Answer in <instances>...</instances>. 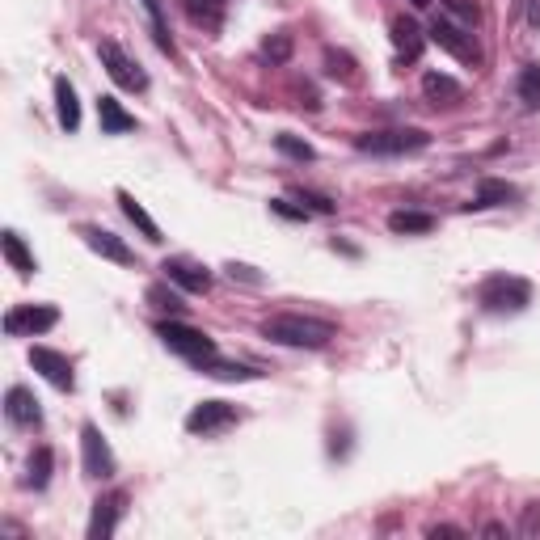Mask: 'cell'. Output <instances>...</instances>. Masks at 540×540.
<instances>
[{
  "label": "cell",
  "instance_id": "obj_1",
  "mask_svg": "<svg viewBox=\"0 0 540 540\" xmlns=\"http://www.w3.org/2000/svg\"><path fill=\"white\" fill-rule=\"evenodd\" d=\"M262 334L275 346H292V351H325L338 338V325L308 313H275L262 321Z\"/></svg>",
  "mask_w": 540,
  "mask_h": 540
},
{
  "label": "cell",
  "instance_id": "obj_2",
  "mask_svg": "<svg viewBox=\"0 0 540 540\" xmlns=\"http://www.w3.org/2000/svg\"><path fill=\"white\" fill-rule=\"evenodd\" d=\"M477 304H481V313H490V317L524 313V308L532 304V283L524 275H507V270H498V275H490L486 283L477 287Z\"/></svg>",
  "mask_w": 540,
  "mask_h": 540
},
{
  "label": "cell",
  "instance_id": "obj_3",
  "mask_svg": "<svg viewBox=\"0 0 540 540\" xmlns=\"http://www.w3.org/2000/svg\"><path fill=\"white\" fill-rule=\"evenodd\" d=\"M359 152H372V157H405V152H422L431 148V135L422 127H393V131H363L355 135Z\"/></svg>",
  "mask_w": 540,
  "mask_h": 540
},
{
  "label": "cell",
  "instance_id": "obj_4",
  "mask_svg": "<svg viewBox=\"0 0 540 540\" xmlns=\"http://www.w3.org/2000/svg\"><path fill=\"white\" fill-rule=\"evenodd\" d=\"M157 338L169 346L173 355H182V359H190V363H203V359L216 355V342H211L203 330H195V325L178 321V317L157 321Z\"/></svg>",
  "mask_w": 540,
  "mask_h": 540
},
{
  "label": "cell",
  "instance_id": "obj_5",
  "mask_svg": "<svg viewBox=\"0 0 540 540\" xmlns=\"http://www.w3.org/2000/svg\"><path fill=\"white\" fill-rule=\"evenodd\" d=\"M427 38L431 43H439L448 55H456L460 64H469V68H477L481 64V47H477V38L469 34V26L465 22H452V17H435L431 22V30H427Z\"/></svg>",
  "mask_w": 540,
  "mask_h": 540
},
{
  "label": "cell",
  "instance_id": "obj_6",
  "mask_svg": "<svg viewBox=\"0 0 540 540\" xmlns=\"http://www.w3.org/2000/svg\"><path fill=\"white\" fill-rule=\"evenodd\" d=\"M98 60H102L106 76H110V81L119 85V89H131V93H144V89H148V72L135 64L131 55H127L119 43H114V38H102V43H98Z\"/></svg>",
  "mask_w": 540,
  "mask_h": 540
},
{
  "label": "cell",
  "instance_id": "obj_7",
  "mask_svg": "<svg viewBox=\"0 0 540 540\" xmlns=\"http://www.w3.org/2000/svg\"><path fill=\"white\" fill-rule=\"evenodd\" d=\"M81 465H85V477H98V481L119 473V460H114L98 422H85L81 427Z\"/></svg>",
  "mask_w": 540,
  "mask_h": 540
},
{
  "label": "cell",
  "instance_id": "obj_8",
  "mask_svg": "<svg viewBox=\"0 0 540 540\" xmlns=\"http://www.w3.org/2000/svg\"><path fill=\"white\" fill-rule=\"evenodd\" d=\"M55 321H60V308H51V304H17V308H9V313H5V334H13V338L47 334Z\"/></svg>",
  "mask_w": 540,
  "mask_h": 540
},
{
  "label": "cell",
  "instance_id": "obj_9",
  "mask_svg": "<svg viewBox=\"0 0 540 540\" xmlns=\"http://www.w3.org/2000/svg\"><path fill=\"white\" fill-rule=\"evenodd\" d=\"M30 368L43 376L47 384H55L60 393H72L76 389V372H72V359L51 351V346H30Z\"/></svg>",
  "mask_w": 540,
  "mask_h": 540
},
{
  "label": "cell",
  "instance_id": "obj_10",
  "mask_svg": "<svg viewBox=\"0 0 540 540\" xmlns=\"http://www.w3.org/2000/svg\"><path fill=\"white\" fill-rule=\"evenodd\" d=\"M123 515H127V494H123V490H110V494H102L98 503H93L89 540H110L114 532H119Z\"/></svg>",
  "mask_w": 540,
  "mask_h": 540
},
{
  "label": "cell",
  "instance_id": "obj_11",
  "mask_svg": "<svg viewBox=\"0 0 540 540\" xmlns=\"http://www.w3.org/2000/svg\"><path fill=\"white\" fill-rule=\"evenodd\" d=\"M237 422V405H228V401H199L195 410L186 414V431L190 435H216L224 427H233Z\"/></svg>",
  "mask_w": 540,
  "mask_h": 540
},
{
  "label": "cell",
  "instance_id": "obj_12",
  "mask_svg": "<svg viewBox=\"0 0 540 540\" xmlns=\"http://www.w3.org/2000/svg\"><path fill=\"white\" fill-rule=\"evenodd\" d=\"M81 237H85V245H89L98 258H106V262H114V266H135L131 245H127L119 233H110V228H102V224H81Z\"/></svg>",
  "mask_w": 540,
  "mask_h": 540
},
{
  "label": "cell",
  "instance_id": "obj_13",
  "mask_svg": "<svg viewBox=\"0 0 540 540\" xmlns=\"http://www.w3.org/2000/svg\"><path fill=\"white\" fill-rule=\"evenodd\" d=\"M161 270H165V279H169V283H178L182 292H195V296L211 292V279H216V275H211L207 266H199L195 258H165Z\"/></svg>",
  "mask_w": 540,
  "mask_h": 540
},
{
  "label": "cell",
  "instance_id": "obj_14",
  "mask_svg": "<svg viewBox=\"0 0 540 540\" xmlns=\"http://www.w3.org/2000/svg\"><path fill=\"white\" fill-rule=\"evenodd\" d=\"M389 38H393V51H397V60L405 64V60H418V55H422V47H427L431 43V38H427V30H422L418 22H414V17H405V13H397L393 17V26H389Z\"/></svg>",
  "mask_w": 540,
  "mask_h": 540
},
{
  "label": "cell",
  "instance_id": "obj_15",
  "mask_svg": "<svg viewBox=\"0 0 540 540\" xmlns=\"http://www.w3.org/2000/svg\"><path fill=\"white\" fill-rule=\"evenodd\" d=\"M5 414L13 427H43V410H38V397L26 389V384H13L5 393Z\"/></svg>",
  "mask_w": 540,
  "mask_h": 540
},
{
  "label": "cell",
  "instance_id": "obj_16",
  "mask_svg": "<svg viewBox=\"0 0 540 540\" xmlns=\"http://www.w3.org/2000/svg\"><path fill=\"white\" fill-rule=\"evenodd\" d=\"M422 98L431 106H460L465 102V85L448 72H422Z\"/></svg>",
  "mask_w": 540,
  "mask_h": 540
},
{
  "label": "cell",
  "instance_id": "obj_17",
  "mask_svg": "<svg viewBox=\"0 0 540 540\" xmlns=\"http://www.w3.org/2000/svg\"><path fill=\"white\" fill-rule=\"evenodd\" d=\"M519 195H524V190L507 178H481L469 207H511V203H519Z\"/></svg>",
  "mask_w": 540,
  "mask_h": 540
},
{
  "label": "cell",
  "instance_id": "obj_18",
  "mask_svg": "<svg viewBox=\"0 0 540 540\" xmlns=\"http://www.w3.org/2000/svg\"><path fill=\"white\" fill-rule=\"evenodd\" d=\"M55 119H60L68 135L81 131V102H76V89L68 76H55Z\"/></svg>",
  "mask_w": 540,
  "mask_h": 540
},
{
  "label": "cell",
  "instance_id": "obj_19",
  "mask_svg": "<svg viewBox=\"0 0 540 540\" xmlns=\"http://www.w3.org/2000/svg\"><path fill=\"white\" fill-rule=\"evenodd\" d=\"M431 228H435L431 211H410V207L389 211V233H397V237H422V233H431Z\"/></svg>",
  "mask_w": 540,
  "mask_h": 540
},
{
  "label": "cell",
  "instance_id": "obj_20",
  "mask_svg": "<svg viewBox=\"0 0 540 540\" xmlns=\"http://www.w3.org/2000/svg\"><path fill=\"white\" fill-rule=\"evenodd\" d=\"M0 249H5V262L17 270L22 279H30L34 270H38V262H34V254L26 249V241H22V233H13V228H5L0 233Z\"/></svg>",
  "mask_w": 540,
  "mask_h": 540
},
{
  "label": "cell",
  "instance_id": "obj_21",
  "mask_svg": "<svg viewBox=\"0 0 540 540\" xmlns=\"http://www.w3.org/2000/svg\"><path fill=\"white\" fill-rule=\"evenodd\" d=\"M186 17L203 30H220L224 26V13H228V0H182Z\"/></svg>",
  "mask_w": 540,
  "mask_h": 540
},
{
  "label": "cell",
  "instance_id": "obj_22",
  "mask_svg": "<svg viewBox=\"0 0 540 540\" xmlns=\"http://www.w3.org/2000/svg\"><path fill=\"white\" fill-rule=\"evenodd\" d=\"M98 119H102V131L106 135H127V131L140 127V123H135V114H127L114 98H106V93L98 98Z\"/></svg>",
  "mask_w": 540,
  "mask_h": 540
},
{
  "label": "cell",
  "instance_id": "obj_23",
  "mask_svg": "<svg viewBox=\"0 0 540 540\" xmlns=\"http://www.w3.org/2000/svg\"><path fill=\"white\" fill-rule=\"evenodd\" d=\"M119 207H123V216L135 224V228H140V233H144V241H152V245H161V228H157V220H152L148 216V211L140 207V203H135V195H131V190H119Z\"/></svg>",
  "mask_w": 540,
  "mask_h": 540
},
{
  "label": "cell",
  "instance_id": "obj_24",
  "mask_svg": "<svg viewBox=\"0 0 540 540\" xmlns=\"http://www.w3.org/2000/svg\"><path fill=\"white\" fill-rule=\"evenodd\" d=\"M195 368L203 372V376H211V380H258L262 372L258 368H245V363H228V359H216V355H211V359H203V363H195Z\"/></svg>",
  "mask_w": 540,
  "mask_h": 540
},
{
  "label": "cell",
  "instance_id": "obj_25",
  "mask_svg": "<svg viewBox=\"0 0 540 540\" xmlns=\"http://www.w3.org/2000/svg\"><path fill=\"white\" fill-rule=\"evenodd\" d=\"M292 51H296V43H292V34H287V30L266 34V38H262V47H258L262 64H270V68H283L287 60H292Z\"/></svg>",
  "mask_w": 540,
  "mask_h": 540
},
{
  "label": "cell",
  "instance_id": "obj_26",
  "mask_svg": "<svg viewBox=\"0 0 540 540\" xmlns=\"http://www.w3.org/2000/svg\"><path fill=\"white\" fill-rule=\"evenodd\" d=\"M515 93H519V102H524L528 114L540 110V64H524L515 76Z\"/></svg>",
  "mask_w": 540,
  "mask_h": 540
},
{
  "label": "cell",
  "instance_id": "obj_27",
  "mask_svg": "<svg viewBox=\"0 0 540 540\" xmlns=\"http://www.w3.org/2000/svg\"><path fill=\"white\" fill-rule=\"evenodd\" d=\"M325 76H334V81H342V85H355L359 81L355 55H346L338 47H325Z\"/></svg>",
  "mask_w": 540,
  "mask_h": 540
},
{
  "label": "cell",
  "instance_id": "obj_28",
  "mask_svg": "<svg viewBox=\"0 0 540 540\" xmlns=\"http://www.w3.org/2000/svg\"><path fill=\"white\" fill-rule=\"evenodd\" d=\"M51 469H55V452L51 448H34L30 465H26V486L30 490H47L51 486Z\"/></svg>",
  "mask_w": 540,
  "mask_h": 540
},
{
  "label": "cell",
  "instance_id": "obj_29",
  "mask_svg": "<svg viewBox=\"0 0 540 540\" xmlns=\"http://www.w3.org/2000/svg\"><path fill=\"white\" fill-rule=\"evenodd\" d=\"M148 22H152V38H157V47L173 55V38H169V22H165V0H140Z\"/></svg>",
  "mask_w": 540,
  "mask_h": 540
},
{
  "label": "cell",
  "instance_id": "obj_30",
  "mask_svg": "<svg viewBox=\"0 0 540 540\" xmlns=\"http://www.w3.org/2000/svg\"><path fill=\"white\" fill-rule=\"evenodd\" d=\"M148 304L161 308V313H169V317H182V313H186L182 296L173 292V287H165V283H152V287H148Z\"/></svg>",
  "mask_w": 540,
  "mask_h": 540
},
{
  "label": "cell",
  "instance_id": "obj_31",
  "mask_svg": "<svg viewBox=\"0 0 540 540\" xmlns=\"http://www.w3.org/2000/svg\"><path fill=\"white\" fill-rule=\"evenodd\" d=\"M275 148L283 152V157H292V161H317V148L308 140H300V135H292V131L275 135Z\"/></svg>",
  "mask_w": 540,
  "mask_h": 540
},
{
  "label": "cell",
  "instance_id": "obj_32",
  "mask_svg": "<svg viewBox=\"0 0 540 540\" xmlns=\"http://www.w3.org/2000/svg\"><path fill=\"white\" fill-rule=\"evenodd\" d=\"M292 199H300L308 211H317V216H334L338 203L330 195H321V190H304V186H292Z\"/></svg>",
  "mask_w": 540,
  "mask_h": 540
},
{
  "label": "cell",
  "instance_id": "obj_33",
  "mask_svg": "<svg viewBox=\"0 0 540 540\" xmlns=\"http://www.w3.org/2000/svg\"><path fill=\"white\" fill-rule=\"evenodd\" d=\"M443 9H448L456 22H465V26H477L481 22V9H477V0H439Z\"/></svg>",
  "mask_w": 540,
  "mask_h": 540
},
{
  "label": "cell",
  "instance_id": "obj_34",
  "mask_svg": "<svg viewBox=\"0 0 540 540\" xmlns=\"http://www.w3.org/2000/svg\"><path fill=\"white\" fill-rule=\"evenodd\" d=\"M270 211H275V216H283V220H308V207L300 203H292V199H270Z\"/></svg>",
  "mask_w": 540,
  "mask_h": 540
},
{
  "label": "cell",
  "instance_id": "obj_35",
  "mask_svg": "<svg viewBox=\"0 0 540 540\" xmlns=\"http://www.w3.org/2000/svg\"><path fill=\"white\" fill-rule=\"evenodd\" d=\"M224 270H228V275H233V279H241V283H249V287H262V283H266V279L258 275V270H254V266H245V262H228Z\"/></svg>",
  "mask_w": 540,
  "mask_h": 540
},
{
  "label": "cell",
  "instance_id": "obj_36",
  "mask_svg": "<svg viewBox=\"0 0 540 540\" xmlns=\"http://www.w3.org/2000/svg\"><path fill=\"white\" fill-rule=\"evenodd\" d=\"M519 532H524V536H536L540 532V503H528L524 507V524H519Z\"/></svg>",
  "mask_w": 540,
  "mask_h": 540
},
{
  "label": "cell",
  "instance_id": "obj_37",
  "mask_svg": "<svg viewBox=\"0 0 540 540\" xmlns=\"http://www.w3.org/2000/svg\"><path fill=\"white\" fill-rule=\"evenodd\" d=\"M427 536H431V540H439V536H465V528H452V524H435Z\"/></svg>",
  "mask_w": 540,
  "mask_h": 540
},
{
  "label": "cell",
  "instance_id": "obj_38",
  "mask_svg": "<svg viewBox=\"0 0 540 540\" xmlns=\"http://www.w3.org/2000/svg\"><path fill=\"white\" fill-rule=\"evenodd\" d=\"M486 536H494V540H503V536H507V528H503V524H486Z\"/></svg>",
  "mask_w": 540,
  "mask_h": 540
},
{
  "label": "cell",
  "instance_id": "obj_39",
  "mask_svg": "<svg viewBox=\"0 0 540 540\" xmlns=\"http://www.w3.org/2000/svg\"><path fill=\"white\" fill-rule=\"evenodd\" d=\"M532 26H540V0H532Z\"/></svg>",
  "mask_w": 540,
  "mask_h": 540
}]
</instances>
